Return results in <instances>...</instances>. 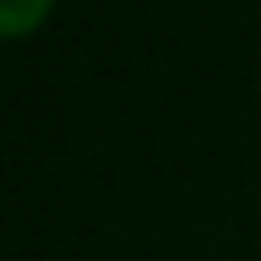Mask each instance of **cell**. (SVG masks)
<instances>
[{"label": "cell", "mask_w": 261, "mask_h": 261, "mask_svg": "<svg viewBox=\"0 0 261 261\" xmlns=\"http://www.w3.org/2000/svg\"><path fill=\"white\" fill-rule=\"evenodd\" d=\"M50 0H0V37H23L46 18Z\"/></svg>", "instance_id": "1"}]
</instances>
